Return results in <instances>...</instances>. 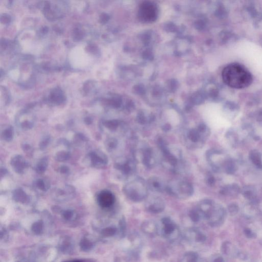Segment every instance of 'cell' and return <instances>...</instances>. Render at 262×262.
<instances>
[{
  "label": "cell",
  "instance_id": "f35d334b",
  "mask_svg": "<svg viewBox=\"0 0 262 262\" xmlns=\"http://www.w3.org/2000/svg\"><path fill=\"white\" fill-rule=\"evenodd\" d=\"M85 124H88V125H89V124H91L92 123L93 119H92L91 117H86V118L85 119Z\"/></svg>",
  "mask_w": 262,
  "mask_h": 262
},
{
  "label": "cell",
  "instance_id": "9a60e30c",
  "mask_svg": "<svg viewBox=\"0 0 262 262\" xmlns=\"http://www.w3.org/2000/svg\"><path fill=\"white\" fill-rule=\"evenodd\" d=\"M147 185L148 188L153 192L162 193L166 191V185L160 178L157 177H152L150 178Z\"/></svg>",
  "mask_w": 262,
  "mask_h": 262
},
{
  "label": "cell",
  "instance_id": "60d3db41",
  "mask_svg": "<svg viewBox=\"0 0 262 262\" xmlns=\"http://www.w3.org/2000/svg\"><path fill=\"white\" fill-rule=\"evenodd\" d=\"M23 149L25 151H29L31 149V147L28 144H25L24 146H23Z\"/></svg>",
  "mask_w": 262,
  "mask_h": 262
},
{
  "label": "cell",
  "instance_id": "5bb4252c",
  "mask_svg": "<svg viewBox=\"0 0 262 262\" xmlns=\"http://www.w3.org/2000/svg\"><path fill=\"white\" fill-rule=\"evenodd\" d=\"M141 230L149 237L156 236L158 232V226L154 221L148 220L142 223Z\"/></svg>",
  "mask_w": 262,
  "mask_h": 262
},
{
  "label": "cell",
  "instance_id": "ab89813d",
  "mask_svg": "<svg viewBox=\"0 0 262 262\" xmlns=\"http://www.w3.org/2000/svg\"><path fill=\"white\" fill-rule=\"evenodd\" d=\"M212 262H224V261L222 257H218L214 258L212 261Z\"/></svg>",
  "mask_w": 262,
  "mask_h": 262
},
{
  "label": "cell",
  "instance_id": "ffe728a7",
  "mask_svg": "<svg viewBox=\"0 0 262 262\" xmlns=\"http://www.w3.org/2000/svg\"><path fill=\"white\" fill-rule=\"evenodd\" d=\"M50 99L52 103L56 105L62 103L64 101V96L62 93V91L58 89L53 90L51 94Z\"/></svg>",
  "mask_w": 262,
  "mask_h": 262
},
{
  "label": "cell",
  "instance_id": "cb8c5ba5",
  "mask_svg": "<svg viewBox=\"0 0 262 262\" xmlns=\"http://www.w3.org/2000/svg\"><path fill=\"white\" fill-rule=\"evenodd\" d=\"M250 159L255 165L259 167H262L261 163V154L257 151H252L249 155Z\"/></svg>",
  "mask_w": 262,
  "mask_h": 262
},
{
  "label": "cell",
  "instance_id": "4316f807",
  "mask_svg": "<svg viewBox=\"0 0 262 262\" xmlns=\"http://www.w3.org/2000/svg\"><path fill=\"white\" fill-rule=\"evenodd\" d=\"M118 146V141L115 138H110L106 141V146L107 149L110 151H112L117 148Z\"/></svg>",
  "mask_w": 262,
  "mask_h": 262
},
{
  "label": "cell",
  "instance_id": "f1b7e54d",
  "mask_svg": "<svg viewBox=\"0 0 262 262\" xmlns=\"http://www.w3.org/2000/svg\"><path fill=\"white\" fill-rule=\"evenodd\" d=\"M189 217L192 221L195 223L199 222L202 218L201 214L197 208L192 209L191 210H190L189 212Z\"/></svg>",
  "mask_w": 262,
  "mask_h": 262
},
{
  "label": "cell",
  "instance_id": "d590c367",
  "mask_svg": "<svg viewBox=\"0 0 262 262\" xmlns=\"http://www.w3.org/2000/svg\"><path fill=\"white\" fill-rule=\"evenodd\" d=\"M59 171L61 174H67L70 171V169L68 166L63 165L60 167V168L59 169Z\"/></svg>",
  "mask_w": 262,
  "mask_h": 262
},
{
  "label": "cell",
  "instance_id": "2e32d148",
  "mask_svg": "<svg viewBox=\"0 0 262 262\" xmlns=\"http://www.w3.org/2000/svg\"><path fill=\"white\" fill-rule=\"evenodd\" d=\"M75 194V189L72 186L67 185L63 188H58L53 192V197H56L60 198H67L73 197Z\"/></svg>",
  "mask_w": 262,
  "mask_h": 262
},
{
  "label": "cell",
  "instance_id": "8d00e7d4",
  "mask_svg": "<svg viewBox=\"0 0 262 262\" xmlns=\"http://www.w3.org/2000/svg\"><path fill=\"white\" fill-rule=\"evenodd\" d=\"M243 195L245 197V198H247V199H251L252 198V192L251 191H245L243 193Z\"/></svg>",
  "mask_w": 262,
  "mask_h": 262
},
{
  "label": "cell",
  "instance_id": "4dcf8cb0",
  "mask_svg": "<svg viewBox=\"0 0 262 262\" xmlns=\"http://www.w3.org/2000/svg\"><path fill=\"white\" fill-rule=\"evenodd\" d=\"M50 141L51 137H50V136H48L45 137L43 139V140L41 141L40 144V149H42V150L46 149L48 146V144H49Z\"/></svg>",
  "mask_w": 262,
  "mask_h": 262
},
{
  "label": "cell",
  "instance_id": "836d02e7",
  "mask_svg": "<svg viewBox=\"0 0 262 262\" xmlns=\"http://www.w3.org/2000/svg\"><path fill=\"white\" fill-rule=\"evenodd\" d=\"M216 181V180L214 179V177L212 176L211 175H209L207 177L206 182L207 184L210 186L214 185Z\"/></svg>",
  "mask_w": 262,
  "mask_h": 262
},
{
  "label": "cell",
  "instance_id": "d6a6232c",
  "mask_svg": "<svg viewBox=\"0 0 262 262\" xmlns=\"http://www.w3.org/2000/svg\"><path fill=\"white\" fill-rule=\"evenodd\" d=\"M236 168H235V165L232 163H229L227 165L226 167V171L227 173L228 174H232L234 173V171H236Z\"/></svg>",
  "mask_w": 262,
  "mask_h": 262
},
{
  "label": "cell",
  "instance_id": "277c9868",
  "mask_svg": "<svg viewBox=\"0 0 262 262\" xmlns=\"http://www.w3.org/2000/svg\"><path fill=\"white\" fill-rule=\"evenodd\" d=\"M158 7L154 3L151 1H144L139 6L138 18L142 23L154 22L158 18Z\"/></svg>",
  "mask_w": 262,
  "mask_h": 262
},
{
  "label": "cell",
  "instance_id": "ac0fdd59",
  "mask_svg": "<svg viewBox=\"0 0 262 262\" xmlns=\"http://www.w3.org/2000/svg\"><path fill=\"white\" fill-rule=\"evenodd\" d=\"M13 197L16 201L25 203L29 201V196L21 189H16L13 192Z\"/></svg>",
  "mask_w": 262,
  "mask_h": 262
},
{
  "label": "cell",
  "instance_id": "6da1fadb",
  "mask_svg": "<svg viewBox=\"0 0 262 262\" xmlns=\"http://www.w3.org/2000/svg\"><path fill=\"white\" fill-rule=\"evenodd\" d=\"M222 77L225 83L232 88H245L252 83L251 74L239 64H230L226 66L222 71Z\"/></svg>",
  "mask_w": 262,
  "mask_h": 262
},
{
  "label": "cell",
  "instance_id": "52a82bcc",
  "mask_svg": "<svg viewBox=\"0 0 262 262\" xmlns=\"http://www.w3.org/2000/svg\"><path fill=\"white\" fill-rule=\"evenodd\" d=\"M91 166L96 168H102L108 163V157L106 154L100 151L91 152L86 157Z\"/></svg>",
  "mask_w": 262,
  "mask_h": 262
},
{
  "label": "cell",
  "instance_id": "3957f363",
  "mask_svg": "<svg viewBox=\"0 0 262 262\" xmlns=\"http://www.w3.org/2000/svg\"><path fill=\"white\" fill-rule=\"evenodd\" d=\"M166 192L177 199H187L194 194V189L189 181L181 179H174L166 185Z\"/></svg>",
  "mask_w": 262,
  "mask_h": 262
},
{
  "label": "cell",
  "instance_id": "7402d4cb",
  "mask_svg": "<svg viewBox=\"0 0 262 262\" xmlns=\"http://www.w3.org/2000/svg\"><path fill=\"white\" fill-rule=\"evenodd\" d=\"M35 187L43 192L47 191L50 188L49 182L47 181L45 179H38L34 183Z\"/></svg>",
  "mask_w": 262,
  "mask_h": 262
},
{
  "label": "cell",
  "instance_id": "603a6c76",
  "mask_svg": "<svg viewBox=\"0 0 262 262\" xmlns=\"http://www.w3.org/2000/svg\"><path fill=\"white\" fill-rule=\"evenodd\" d=\"M198 255L194 251L187 252L184 255L181 262H198Z\"/></svg>",
  "mask_w": 262,
  "mask_h": 262
},
{
  "label": "cell",
  "instance_id": "74e56055",
  "mask_svg": "<svg viewBox=\"0 0 262 262\" xmlns=\"http://www.w3.org/2000/svg\"><path fill=\"white\" fill-rule=\"evenodd\" d=\"M161 129L164 132H169V131H170V130H171V127L170 124H166L164 125L163 126H162Z\"/></svg>",
  "mask_w": 262,
  "mask_h": 262
},
{
  "label": "cell",
  "instance_id": "9c48e42d",
  "mask_svg": "<svg viewBox=\"0 0 262 262\" xmlns=\"http://www.w3.org/2000/svg\"><path fill=\"white\" fill-rule=\"evenodd\" d=\"M146 209L152 214H159L163 212L165 207V202L161 197H152L146 200L145 204Z\"/></svg>",
  "mask_w": 262,
  "mask_h": 262
},
{
  "label": "cell",
  "instance_id": "1f68e13d",
  "mask_svg": "<svg viewBox=\"0 0 262 262\" xmlns=\"http://www.w3.org/2000/svg\"><path fill=\"white\" fill-rule=\"evenodd\" d=\"M228 209L230 214L232 215H234L239 211V207L237 204H232L228 206Z\"/></svg>",
  "mask_w": 262,
  "mask_h": 262
},
{
  "label": "cell",
  "instance_id": "484cf974",
  "mask_svg": "<svg viewBox=\"0 0 262 262\" xmlns=\"http://www.w3.org/2000/svg\"><path fill=\"white\" fill-rule=\"evenodd\" d=\"M71 155L70 152H69L60 151L56 154L55 156V159L56 161L59 162H65L67 161L70 159Z\"/></svg>",
  "mask_w": 262,
  "mask_h": 262
},
{
  "label": "cell",
  "instance_id": "b9f144b4",
  "mask_svg": "<svg viewBox=\"0 0 262 262\" xmlns=\"http://www.w3.org/2000/svg\"><path fill=\"white\" fill-rule=\"evenodd\" d=\"M81 262V261H70V262Z\"/></svg>",
  "mask_w": 262,
  "mask_h": 262
},
{
  "label": "cell",
  "instance_id": "d6986e66",
  "mask_svg": "<svg viewBox=\"0 0 262 262\" xmlns=\"http://www.w3.org/2000/svg\"><path fill=\"white\" fill-rule=\"evenodd\" d=\"M221 250L225 255L235 257L236 255L239 254L238 251L236 247L231 243L229 242H225L222 244Z\"/></svg>",
  "mask_w": 262,
  "mask_h": 262
},
{
  "label": "cell",
  "instance_id": "83f0119b",
  "mask_svg": "<svg viewBox=\"0 0 262 262\" xmlns=\"http://www.w3.org/2000/svg\"><path fill=\"white\" fill-rule=\"evenodd\" d=\"M104 126L107 129L111 131H115L118 128L119 122L117 120H108L104 122Z\"/></svg>",
  "mask_w": 262,
  "mask_h": 262
},
{
  "label": "cell",
  "instance_id": "ba28073f",
  "mask_svg": "<svg viewBox=\"0 0 262 262\" xmlns=\"http://www.w3.org/2000/svg\"><path fill=\"white\" fill-rule=\"evenodd\" d=\"M209 135L202 133L196 128L189 129L187 132L186 138L187 141H189L191 144V146L199 147L202 146L207 138Z\"/></svg>",
  "mask_w": 262,
  "mask_h": 262
},
{
  "label": "cell",
  "instance_id": "44dd1931",
  "mask_svg": "<svg viewBox=\"0 0 262 262\" xmlns=\"http://www.w3.org/2000/svg\"><path fill=\"white\" fill-rule=\"evenodd\" d=\"M48 164L49 162L48 158L46 157H43L36 164V165L35 166V171L39 174H42L47 169Z\"/></svg>",
  "mask_w": 262,
  "mask_h": 262
},
{
  "label": "cell",
  "instance_id": "7c38bea8",
  "mask_svg": "<svg viewBox=\"0 0 262 262\" xmlns=\"http://www.w3.org/2000/svg\"><path fill=\"white\" fill-rule=\"evenodd\" d=\"M10 164L14 171L18 174H23L29 166V164L22 156L15 155L11 159Z\"/></svg>",
  "mask_w": 262,
  "mask_h": 262
},
{
  "label": "cell",
  "instance_id": "5b68a950",
  "mask_svg": "<svg viewBox=\"0 0 262 262\" xmlns=\"http://www.w3.org/2000/svg\"><path fill=\"white\" fill-rule=\"evenodd\" d=\"M225 212L222 207L216 205L214 203L204 212L202 218L206 220L208 224L212 227H218L224 221Z\"/></svg>",
  "mask_w": 262,
  "mask_h": 262
},
{
  "label": "cell",
  "instance_id": "f546056e",
  "mask_svg": "<svg viewBox=\"0 0 262 262\" xmlns=\"http://www.w3.org/2000/svg\"><path fill=\"white\" fill-rule=\"evenodd\" d=\"M119 227L120 232V236L122 238H124L126 236V223L125 218L123 217L120 220L119 222Z\"/></svg>",
  "mask_w": 262,
  "mask_h": 262
},
{
  "label": "cell",
  "instance_id": "8992f818",
  "mask_svg": "<svg viewBox=\"0 0 262 262\" xmlns=\"http://www.w3.org/2000/svg\"><path fill=\"white\" fill-rule=\"evenodd\" d=\"M162 224V234L164 238L171 241L176 240L179 236L178 226L169 217H164L161 219Z\"/></svg>",
  "mask_w": 262,
  "mask_h": 262
},
{
  "label": "cell",
  "instance_id": "7a4b0ae2",
  "mask_svg": "<svg viewBox=\"0 0 262 262\" xmlns=\"http://www.w3.org/2000/svg\"><path fill=\"white\" fill-rule=\"evenodd\" d=\"M124 194L134 202H140L146 199L148 187L144 179L138 177L127 183L124 187Z\"/></svg>",
  "mask_w": 262,
  "mask_h": 262
},
{
  "label": "cell",
  "instance_id": "e0dca14e",
  "mask_svg": "<svg viewBox=\"0 0 262 262\" xmlns=\"http://www.w3.org/2000/svg\"><path fill=\"white\" fill-rule=\"evenodd\" d=\"M187 238L191 241L196 243H202L205 241L206 237L205 235L198 229H191L186 234Z\"/></svg>",
  "mask_w": 262,
  "mask_h": 262
},
{
  "label": "cell",
  "instance_id": "d4e9b609",
  "mask_svg": "<svg viewBox=\"0 0 262 262\" xmlns=\"http://www.w3.org/2000/svg\"><path fill=\"white\" fill-rule=\"evenodd\" d=\"M14 136V130L12 126L8 127L3 131L2 133V138L6 141H11Z\"/></svg>",
  "mask_w": 262,
  "mask_h": 262
},
{
  "label": "cell",
  "instance_id": "e575fe53",
  "mask_svg": "<svg viewBox=\"0 0 262 262\" xmlns=\"http://www.w3.org/2000/svg\"><path fill=\"white\" fill-rule=\"evenodd\" d=\"M244 233L246 237L249 238H252L255 237V233L252 230L249 228H246L244 230Z\"/></svg>",
  "mask_w": 262,
  "mask_h": 262
},
{
  "label": "cell",
  "instance_id": "30bf717a",
  "mask_svg": "<svg viewBox=\"0 0 262 262\" xmlns=\"http://www.w3.org/2000/svg\"><path fill=\"white\" fill-rule=\"evenodd\" d=\"M115 168L121 172L126 177H129L133 174L136 169L135 164L133 160L122 159L115 164Z\"/></svg>",
  "mask_w": 262,
  "mask_h": 262
},
{
  "label": "cell",
  "instance_id": "4fadbf2b",
  "mask_svg": "<svg viewBox=\"0 0 262 262\" xmlns=\"http://www.w3.org/2000/svg\"><path fill=\"white\" fill-rule=\"evenodd\" d=\"M142 162L144 165L151 169L156 164L154 152L150 148H146L142 151Z\"/></svg>",
  "mask_w": 262,
  "mask_h": 262
},
{
  "label": "cell",
  "instance_id": "8fae6325",
  "mask_svg": "<svg viewBox=\"0 0 262 262\" xmlns=\"http://www.w3.org/2000/svg\"><path fill=\"white\" fill-rule=\"evenodd\" d=\"M98 204L103 208H109L112 206L115 201L114 195L109 190H103L98 195Z\"/></svg>",
  "mask_w": 262,
  "mask_h": 262
}]
</instances>
